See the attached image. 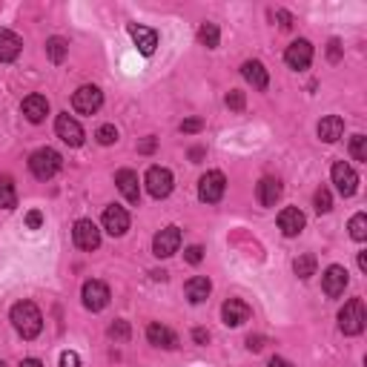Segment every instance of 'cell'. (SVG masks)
<instances>
[{
  "label": "cell",
  "instance_id": "39",
  "mask_svg": "<svg viewBox=\"0 0 367 367\" xmlns=\"http://www.w3.org/2000/svg\"><path fill=\"white\" fill-rule=\"evenodd\" d=\"M273 21H279L281 29H290V26H293V14L284 12V9H276V12H273Z\"/></svg>",
  "mask_w": 367,
  "mask_h": 367
},
{
  "label": "cell",
  "instance_id": "48",
  "mask_svg": "<svg viewBox=\"0 0 367 367\" xmlns=\"http://www.w3.org/2000/svg\"><path fill=\"white\" fill-rule=\"evenodd\" d=\"M21 367H43V364H40L38 359H23V362H21Z\"/></svg>",
  "mask_w": 367,
  "mask_h": 367
},
{
  "label": "cell",
  "instance_id": "37",
  "mask_svg": "<svg viewBox=\"0 0 367 367\" xmlns=\"http://www.w3.org/2000/svg\"><path fill=\"white\" fill-rule=\"evenodd\" d=\"M204 130V121L201 118H187L184 123H181V132L184 135H193V132H201Z\"/></svg>",
  "mask_w": 367,
  "mask_h": 367
},
{
  "label": "cell",
  "instance_id": "43",
  "mask_svg": "<svg viewBox=\"0 0 367 367\" xmlns=\"http://www.w3.org/2000/svg\"><path fill=\"white\" fill-rule=\"evenodd\" d=\"M264 342H267L264 336H250V339H247V347L252 350V353H259V350L264 347Z\"/></svg>",
  "mask_w": 367,
  "mask_h": 367
},
{
  "label": "cell",
  "instance_id": "46",
  "mask_svg": "<svg viewBox=\"0 0 367 367\" xmlns=\"http://www.w3.org/2000/svg\"><path fill=\"white\" fill-rule=\"evenodd\" d=\"M270 367H293V364L287 362V359H279V356H273V359H270Z\"/></svg>",
  "mask_w": 367,
  "mask_h": 367
},
{
  "label": "cell",
  "instance_id": "26",
  "mask_svg": "<svg viewBox=\"0 0 367 367\" xmlns=\"http://www.w3.org/2000/svg\"><path fill=\"white\" fill-rule=\"evenodd\" d=\"M18 206V189L9 175H0V210H14Z\"/></svg>",
  "mask_w": 367,
  "mask_h": 367
},
{
  "label": "cell",
  "instance_id": "50",
  "mask_svg": "<svg viewBox=\"0 0 367 367\" xmlns=\"http://www.w3.org/2000/svg\"><path fill=\"white\" fill-rule=\"evenodd\" d=\"M0 367H6V364H3V362H0Z\"/></svg>",
  "mask_w": 367,
  "mask_h": 367
},
{
  "label": "cell",
  "instance_id": "2",
  "mask_svg": "<svg viewBox=\"0 0 367 367\" xmlns=\"http://www.w3.org/2000/svg\"><path fill=\"white\" fill-rule=\"evenodd\" d=\"M60 167H63V158H60V152L52 150V147L35 150V152L29 155V169H32V175H35L38 181L55 178V175L60 172Z\"/></svg>",
  "mask_w": 367,
  "mask_h": 367
},
{
  "label": "cell",
  "instance_id": "44",
  "mask_svg": "<svg viewBox=\"0 0 367 367\" xmlns=\"http://www.w3.org/2000/svg\"><path fill=\"white\" fill-rule=\"evenodd\" d=\"M155 147H158V143H155V138H147V141H141L138 152H141V155H150V152H155Z\"/></svg>",
  "mask_w": 367,
  "mask_h": 367
},
{
  "label": "cell",
  "instance_id": "19",
  "mask_svg": "<svg viewBox=\"0 0 367 367\" xmlns=\"http://www.w3.org/2000/svg\"><path fill=\"white\" fill-rule=\"evenodd\" d=\"M241 75H244V81L252 84V89H259V92H264L270 86V75H267L261 60H244Z\"/></svg>",
  "mask_w": 367,
  "mask_h": 367
},
{
  "label": "cell",
  "instance_id": "5",
  "mask_svg": "<svg viewBox=\"0 0 367 367\" xmlns=\"http://www.w3.org/2000/svg\"><path fill=\"white\" fill-rule=\"evenodd\" d=\"M72 238H75V244L92 252V250H98L101 247V230L95 221L89 218H81V221H75V227H72Z\"/></svg>",
  "mask_w": 367,
  "mask_h": 367
},
{
  "label": "cell",
  "instance_id": "6",
  "mask_svg": "<svg viewBox=\"0 0 367 367\" xmlns=\"http://www.w3.org/2000/svg\"><path fill=\"white\" fill-rule=\"evenodd\" d=\"M72 106L81 115H95L104 106V92L98 86H81L72 95Z\"/></svg>",
  "mask_w": 367,
  "mask_h": 367
},
{
  "label": "cell",
  "instance_id": "41",
  "mask_svg": "<svg viewBox=\"0 0 367 367\" xmlns=\"http://www.w3.org/2000/svg\"><path fill=\"white\" fill-rule=\"evenodd\" d=\"M327 58H330L333 63H336V60L342 58V43H339V40H330V46H327Z\"/></svg>",
  "mask_w": 367,
  "mask_h": 367
},
{
  "label": "cell",
  "instance_id": "40",
  "mask_svg": "<svg viewBox=\"0 0 367 367\" xmlns=\"http://www.w3.org/2000/svg\"><path fill=\"white\" fill-rule=\"evenodd\" d=\"M40 224H43V213H40V210L26 213V227H29V230H38Z\"/></svg>",
  "mask_w": 367,
  "mask_h": 367
},
{
  "label": "cell",
  "instance_id": "13",
  "mask_svg": "<svg viewBox=\"0 0 367 367\" xmlns=\"http://www.w3.org/2000/svg\"><path fill=\"white\" fill-rule=\"evenodd\" d=\"M250 316H252V310L241 298H227L224 307H221V318H224L227 327H241L244 322H250Z\"/></svg>",
  "mask_w": 367,
  "mask_h": 367
},
{
  "label": "cell",
  "instance_id": "33",
  "mask_svg": "<svg viewBox=\"0 0 367 367\" xmlns=\"http://www.w3.org/2000/svg\"><path fill=\"white\" fill-rule=\"evenodd\" d=\"M350 155H353V161H367V138L364 135L350 138Z\"/></svg>",
  "mask_w": 367,
  "mask_h": 367
},
{
  "label": "cell",
  "instance_id": "42",
  "mask_svg": "<svg viewBox=\"0 0 367 367\" xmlns=\"http://www.w3.org/2000/svg\"><path fill=\"white\" fill-rule=\"evenodd\" d=\"M193 342H196V344H206V342H210V333H206L204 327H196V330H193Z\"/></svg>",
  "mask_w": 367,
  "mask_h": 367
},
{
  "label": "cell",
  "instance_id": "15",
  "mask_svg": "<svg viewBox=\"0 0 367 367\" xmlns=\"http://www.w3.org/2000/svg\"><path fill=\"white\" fill-rule=\"evenodd\" d=\"M104 230L109 233V235H123L126 230H130V213L123 210V206H118V204H113V206H106L104 210Z\"/></svg>",
  "mask_w": 367,
  "mask_h": 367
},
{
  "label": "cell",
  "instance_id": "7",
  "mask_svg": "<svg viewBox=\"0 0 367 367\" xmlns=\"http://www.w3.org/2000/svg\"><path fill=\"white\" fill-rule=\"evenodd\" d=\"M330 175H333V184H336V189H339L344 198L356 196V189H359V175H356V169L350 167L347 161H336V164H333V169H330Z\"/></svg>",
  "mask_w": 367,
  "mask_h": 367
},
{
  "label": "cell",
  "instance_id": "4",
  "mask_svg": "<svg viewBox=\"0 0 367 367\" xmlns=\"http://www.w3.org/2000/svg\"><path fill=\"white\" fill-rule=\"evenodd\" d=\"M224 189H227V178H224V172H206L201 175V181H198V198L204 204H218L221 198H224Z\"/></svg>",
  "mask_w": 367,
  "mask_h": 367
},
{
  "label": "cell",
  "instance_id": "35",
  "mask_svg": "<svg viewBox=\"0 0 367 367\" xmlns=\"http://www.w3.org/2000/svg\"><path fill=\"white\" fill-rule=\"evenodd\" d=\"M244 92H238V89H233L230 95H227V106L233 109V113H241V109H244Z\"/></svg>",
  "mask_w": 367,
  "mask_h": 367
},
{
  "label": "cell",
  "instance_id": "49",
  "mask_svg": "<svg viewBox=\"0 0 367 367\" xmlns=\"http://www.w3.org/2000/svg\"><path fill=\"white\" fill-rule=\"evenodd\" d=\"M152 279H155V281H167V273H164V270H155Z\"/></svg>",
  "mask_w": 367,
  "mask_h": 367
},
{
  "label": "cell",
  "instance_id": "32",
  "mask_svg": "<svg viewBox=\"0 0 367 367\" xmlns=\"http://www.w3.org/2000/svg\"><path fill=\"white\" fill-rule=\"evenodd\" d=\"M316 213L318 215H324V213H330L333 210V196H330V189L327 187H322V189H316Z\"/></svg>",
  "mask_w": 367,
  "mask_h": 367
},
{
  "label": "cell",
  "instance_id": "17",
  "mask_svg": "<svg viewBox=\"0 0 367 367\" xmlns=\"http://www.w3.org/2000/svg\"><path fill=\"white\" fill-rule=\"evenodd\" d=\"M126 32H130V38L135 40V46H138V52H141V55H147V58H150V55L155 52V46H158V32H155V29L130 23V26H126Z\"/></svg>",
  "mask_w": 367,
  "mask_h": 367
},
{
  "label": "cell",
  "instance_id": "20",
  "mask_svg": "<svg viewBox=\"0 0 367 367\" xmlns=\"http://www.w3.org/2000/svg\"><path fill=\"white\" fill-rule=\"evenodd\" d=\"M23 49V40L14 35V32L9 29H0V63H12V60H18Z\"/></svg>",
  "mask_w": 367,
  "mask_h": 367
},
{
  "label": "cell",
  "instance_id": "36",
  "mask_svg": "<svg viewBox=\"0 0 367 367\" xmlns=\"http://www.w3.org/2000/svg\"><path fill=\"white\" fill-rule=\"evenodd\" d=\"M184 259H187L189 264H201V261H204V247H198V244L187 247V250H184Z\"/></svg>",
  "mask_w": 367,
  "mask_h": 367
},
{
  "label": "cell",
  "instance_id": "8",
  "mask_svg": "<svg viewBox=\"0 0 367 367\" xmlns=\"http://www.w3.org/2000/svg\"><path fill=\"white\" fill-rule=\"evenodd\" d=\"M143 184H147L150 196L152 198H167L172 193V172L167 167H150L147 169V178H143Z\"/></svg>",
  "mask_w": 367,
  "mask_h": 367
},
{
  "label": "cell",
  "instance_id": "12",
  "mask_svg": "<svg viewBox=\"0 0 367 367\" xmlns=\"http://www.w3.org/2000/svg\"><path fill=\"white\" fill-rule=\"evenodd\" d=\"M284 60H287V67L296 69V72L307 69L310 63H313V43L310 40H293L290 46H287Z\"/></svg>",
  "mask_w": 367,
  "mask_h": 367
},
{
  "label": "cell",
  "instance_id": "21",
  "mask_svg": "<svg viewBox=\"0 0 367 367\" xmlns=\"http://www.w3.org/2000/svg\"><path fill=\"white\" fill-rule=\"evenodd\" d=\"M21 109H23L26 121L40 123V121H46V115H49V101H46L43 95H29V98H23Z\"/></svg>",
  "mask_w": 367,
  "mask_h": 367
},
{
  "label": "cell",
  "instance_id": "31",
  "mask_svg": "<svg viewBox=\"0 0 367 367\" xmlns=\"http://www.w3.org/2000/svg\"><path fill=\"white\" fill-rule=\"evenodd\" d=\"M350 235H353L356 241H364L367 238V215L364 213H356L350 218Z\"/></svg>",
  "mask_w": 367,
  "mask_h": 367
},
{
  "label": "cell",
  "instance_id": "14",
  "mask_svg": "<svg viewBox=\"0 0 367 367\" xmlns=\"http://www.w3.org/2000/svg\"><path fill=\"white\" fill-rule=\"evenodd\" d=\"M347 281H350V279H347V270H344V267H339V264L327 267V270H324V276H322V287H324L327 298H339V296H344Z\"/></svg>",
  "mask_w": 367,
  "mask_h": 367
},
{
  "label": "cell",
  "instance_id": "16",
  "mask_svg": "<svg viewBox=\"0 0 367 367\" xmlns=\"http://www.w3.org/2000/svg\"><path fill=\"white\" fill-rule=\"evenodd\" d=\"M305 224H307V218H305V213H301L298 206H284V210L279 213V230L287 238L298 235L301 230H305Z\"/></svg>",
  "mask_w": 367,
  "mask_h": 367
},
{
  "label": "cell",
  "instance_id": "9",
  "mask_svg": "<svg viewBox=\"0 0 367 367\" xmlns=\"http://www.w3.org/2000/svg\"><path fill=\"white\" fill-rule=\"evenodd\" d=\"M178 247H181V230L175 224L164 227L161 233L152 238V252L158 255V259H169V255L178 252Z\"/></svg>",
  "mask_w": 367,
  "mask_h": 367
},
{
  "label": "cell",
  "instance_id": "22",
  "mask_svg": "<svg viewBox=\"0 0 367 367\" xmlns=\"http://www.w3.org/2000/svg\"><path fill=\"white\" fill-rule=\"evenodd\" d=\"M147 339H150V344L164 347V350H175V347H178V336H175L169 327L158 324V322H152V324L147 327Z\"/></svg>",
  "mask_w": 367,
  "mask_h": 367
},
{
  "label": "cell",
  "instance_id": "47",
  "mask_svg": "<svg viewBox=\"0 0 367 367\" xmlns=\"http://www.w3.org/2000/svg\"><path fill=\"white\" fill-rule=\"evenodd\" d=\"M359 270L367 273V252H359Z\"/></svg>",
  "mask_w": 367,
  "mask_h": 367
},
{
  "label": "cell",
  "instance_id": "18",
  "mask_svg": "<svg viewBox=\"0 0 367 367\" xmlns=\"http://www.w3.org/2000/svg\"><path fill=\"white\" fill-rule=\"evenodd\" d=\"M115 184L121 189V196L130 201V204H141V187H138V172L132 169H118L115 175Z\"/></svg>",
  "mask_w": 367,
  "mask_h": 367
},
{
  "label": "cell",
  "instance_id": "25",
  "mask_svg": "<svg viewBox=\"0 0 367 367\" xmlns=\"http://www.w3.org/2000/svg\"><path fill=\"white\" fill-rule=\"evenodd\" d=\"M342 135H344V121L339 115H327L318 121V138L324 143H336Z\"/></svg>",
  "mask_w": 367,
  "mask_h": 367
},
{
  "label": "cell",
  "instance_id": "10",
  "mask_svg": "<svg viewBox=\"0 0 367 367\" xmlns=\"http://www.w3.org/2000/svg\"><path fill=\"white\" fill-rule=\"evenodd\" d=\"M81 298H84V307L86 310H92V313H101L106 305H109V287L104 284V281H86L84 284V290H81Z\"/></svg>",
  "mask_w": 367,
  "mask_h": 367
},
{
  "label": "cell",
  "instance_id": "29",
  "mask_svg": "<svg viewBox=\"0 0 367 367\" xmlns=\"http://www.w3.org/2000/svg\"><path fill=\"white\" fill-rule=\"evenodd\" d=\"M293 270H296L298 279H310V276H316V259H313V255H298Z\"/></svg>",
  "mask_w": 367,
  "mask_h": 367
},
{
  "label": "cell",
  "instance_id": "24",
  "mask_svg": "<svg viewBox=\"0 0 367 367\" xmlns=\"http://www.w3.org/2000/svg\"><path fill=\"white\" fill-rule=\"evenodd\" d=\"M184 293H187V298L193 301V305H201V301H206V296L213 293V281L206 276H196V279H189L184 284Z\"/></svg>",
  "mask_w": 367,
  "mask_h": 367
},
{
  "label": "cell",
  "instance_id": "27",
  "mask_svg": "<svg viewBox=\"0 0 367 367\" xmlns=\"http://www.w3.org/2000/svg\"><path fill=\"white\" fill-rule=\"evenodd\" d=\"M67 52H69V43L63 38H49L46 40V55H49L52 63H63L67 60Z\"/></svg>",
  "mask_w": 367,
  "mask_h": 367
},
{
  "label": "cell",
  "instance_id": "30",
  "mask_svg": "<svg viewBox=\"0 0 367 367\" xmlns=\"http://www.w3.org/2000/svg\"><path fill=\"white\" fill-rule=\"evenodd\" d=\"M130 336H132L130 322H123V318H118V322L109 324V339H115V342H130Z\"/></svg>",
  "mask_w": 367,
  "mask_h": 367
},
{
  "label": "cell",
  "instance_id": "28",
  "mask_svg": "<svg viewBox=\"0 0 367 367\" xmlns=\"http://www.w3.org/2000/svg\"><path fill=\"white\" fill-rule=\"evenodd\" d=\"M198 40L206 46V49H215L218 40H221L218 26H215V23H201V29H198Z\"/></svg>",
  "mask_w": 367,
  "mask_h": 367
},
{
  "label": "cell",
  "instance_id": "11",
  "mask_svg": "<svg viewBox=\"0 0 367 367\" xmlns=\"http://www.w3.org/2000/svg\"><path fill=\"white\" fill-rule=\"evenodd\" d=\"M55 132L63 143H69V147H81L84 143V126L78 123L69 113H60L58 121H55Z\"/></svg>",
  "mask_w": 367,
  "mask_h": 367
},
{
  "label": "cell",
  "instance_id": "23",
  "mask_svg": "<svg viewBox=\"0 0 367 367\" xmlns=\"http://www.w3.org/2000/svg\"><path fill=\"white\" fill-rule=\"evenodd\" d=\"M281 181L279 178H261L259 187H255V196H259L261 206H276V201L281 198Z\"/></svg>",
  "mask_w": 367,
  "mask_h": 367
},
{
  "label": "cell",
  "instance_id": "45",
  "mask_svg": "<svg viewBox=\"0 0 367 367\" xmlns=\"http://www.w3.org/2000/svg\"><path fill=\"white\" fill-rule=\"evenodd\" d=\"M206 155V150H201V147H196V150H189V161H201V158Z\"/></svg>",
  "mask_w": 367,
  "mask_h": 367
},
{
  "label": "cell",
  "instance_id": "1",
  "mask_svg": "<svg viewBox=\"0 0 367 367\" xmlns=\"http://www.w3.org/2000/svg\"><path fill=\"white\" fill-rule=\"evenodd\" d=\"M12 324L23 339H35L43 330V316H40L38 305H32V301H18V305L12 307Z\"/></svg>",
  "mask_w": 367,
  "mask_h": 367
},
{
  "label": "cell",
  "instance_id": "38",
  "mask_svg": "<svg viewBox=\"0 0 367 367\" xmlns=\"http://www.w3.org/2000/svg\"><path fill=\"white\" fill-rule=\"evenodd\" d=\"M60 367H81V356L75 350H63L60 353Z\"/></svg>",
  "mask_w": 367,
  "mask_h": 367
},
{
  "label": "cell",
  "instance_id": "3",
  "mask_svg": "<svg viewBox=\"0 0 367 367\" xmlns=\"http://www.w3.org/2000/svg\"><path fill=\"white\" fill-rule=\"evenodd\" d=\"M367 324V313H364V301L362 298H350L347 305L339 310V327L344 336H359Z\"/></svg>",
  "mask_w": 367,
  "mask_h": 367
},
{
  "label": "cell",
  "instance_id": "34",
  "mask_svg": "<svg viewBox=\"0 0 367 367\" xmlns=\"http://www.w3.org/2000/svg\"><path fill=\"white\" fill-rule=\"evenodd\" d=\"M95 138H98V143H101V147H109V143H115V141H118V130H115L113 123H104L101 130L95 132Z\"/></svg>",
  "mask_w": 367,
  "mask_h": 367
}]
</instances>
